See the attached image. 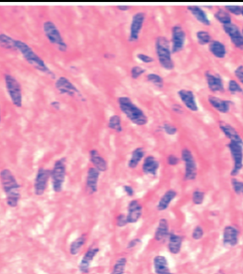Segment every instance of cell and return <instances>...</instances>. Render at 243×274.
Listing matches in <instances>:
<instances>
[{"label":"cell","instance_id":"21","mask_svg":"<svg viewBox=\"0 0 243 274\" xmlns=\"http://www.w3.org/2000/svg\"><path fill=\"white\" fill-rule=\"evenodd\" d=\"M183 244H184V237L182 235L176 234L174 232L170 233L169 238L167 240V248L171 254L173 255L179 254L182 250Z\"/></svg>","mask_w":243,"mask_h":274},{"label":"cell","instance_id":"27","mask_svg":"<svg viewBox=\"0 0 243 274\" xmlns=\"http://www.w3.org/2000/svg\"><path fill=\"white\" fill-rule=\"evenodd\" d=\"M188 10L198 22H200L204 26H211L212 24L211 20L203 7L197 6V5H190V6H188Z\"/></svg>","mask_w":243,"mask_h":274},{"label":"cell","instance_id":"10","mask_svg":"<svg viewBox=\"0 0 243 274\" xmlns=\"http://www.w3.org/2000/svg\"><path fill=\"white\" fill-rule=\"evenodd\" d=\"M50 181H51V170L44 167H40L34 179V185H33L34 194L38 197L43 196L47 191Z\"/></svg>","mask_w":243,"mask_h":274},{"label":"cell","instance_id":"56","mask_svg":"<svg viewBox=\"0 0 243 274\" xmlns=\"http://www.w3.org/2000/svg\"><path fill=\"white\" fill-rule=\"evenodd\" d=\"M241 16H243V6H241Z\"/></svg>","mask_w":243,"mask_h":274},{"label":"cell","instance_id":"32","mask_svg":"<svg viewBox=\"0 0 243 274\" xmlns=\"http://www.w3.org/2000/svg\"><path fill=\"white\" fill-rule=\"evenodd\" d=\"M87 242V235L86 234H82L81 236H79L76 240H74L69 247V252L71 255L76 256L81 252L82 247H84V245Z\"/></svg>","mask_w":243,"mask_h":274},{"label":"cell","instance_id":"30","mask_svg":"<svg viewBox=\"0 0 243 274\" xmlns=\"http://www.w3.org/2000/svg\"><path fill=\"white\" fill-rule=\"evenodd\" d=\"M209 50H210L211 54L216 59H224L227 54V50H226L225 45L218 40H213L210 43Z\"/></svg>","mask_w":243,"mask_h":274},{"label":"cell","instance_id":"57","mask_svg":"<svg viewBox=\"0 0 243 274\" xmlns=\"http://www.w3.org/2000/svg\"><path fill=\"white\" fill-rule=\"evenodd\" d=\"M0 123H1V110H0Z\"/></svg>","mask_w":243,"mask_h":274},{"label":"cell","instance_id":"24","mask_svg":"<svg viewBox=\"0 0 243 274\" xmlns=\"http://www.w3.org/2000/svg\"><path fill=\"white\" fill-rule=\"evenodd\" d=\"M208 102L214 110H216V111H218L220 113H228L230 108H231V105H232V103L230 101L220 99L214 95H210L208 97Z\"/></svg>","mask_w":243,"mask_h":274},{"label":"cell","instance_id":"31","mask_svg":"<svg viewBox=\"0 0 243 274\" xmlns=\"http://www.w3.org/2000/svg\"><path fill=\"white\" fill-rule=\"evenodd\" d=\"M145 150L143 147H136L135 149H133V151L131 152L130 158L128 160L127 166L129 169H136L138 167V165L140 164V162L142 160H144L145 156Z\"/></svg>","mask_w":243,"mask_h":274},{"label":"cell","instance_id":"52","mask_svg":"<svg viewBox=\"0 0 243 274\" xmlns=\"http://www.w3.org/2000/svg\"><path fill=\"white\" fill-rule=\"evenodd\" d=\"M130 8H131V7L128 6V5H118V6H117V9L120 10L121 12H126V11H128Z\"/></svg>","mask_w":243,"mask_h":274},{"label":"cell","instance_id":"44","mask_svg":"<svg viewBox=\"0 0 243 274\" xmlns=\"http://www.w3.org/2000/svg\"><path fill=\"white\" fill-rule=\"evenodd\" d=\"M146 73V70L140 66H133L130 70V76L133 80L139 79L142 75H144Z\"/></svg>","mask_w":243,"mask_h":274},{"label":"cell","instance_id":"55","mask_svg":"<svg viewBox=\"0 0 243 274\" xmlns=\"http://www.w3.org/2000/svg\"><path fill=\"white\" fill-rule=\"evenodd\" d=\"M215 274H226L223 269H218Z\"/></svg>","mask_w":243,"mask_h":274},{"label":"cell","instance_id":"11","mask_svg":"<svg viewBox=\"0 0 243 274\" xmlns=\"http://www.w3.org/2000/svg\"><path fill=\"white\" fill-rule=\"evenodd\" d=\"M55 87L57 88V90L64 96H68L71 98H75V97H79L81 99V101L84 102V98L81 93V90L76 86V84L74 82H71L68 78L66 77H59L56 82H55Z\"/></svg>","mask_w":243,"mask_h":274},{"label":"cell","instance_id":"18","mask_svg":"<svg viewBox=\"0 0 243 274\" xmlns=\"http://www.w3.org/2000/svg\"><path fill=\"white\" fill-rule=\"evenodd\" d=\"M205 79H206L209 89L212 93H214V94L224 93V89H225L224 82H223L222 78L220 77V75L213 73L211 71H206Z\"/></svg>","mask_w":243,"mask_h":274},{"label":"cell","instance_id":"33","mask_svg":"<svg viewBox=\"0 0 243 274\" xmlns=\"http://www.w3.org/2000/svg\"><path fill=\"white\" fill-rule=\"evenodd\" d=\"M0 47L6 49V50H11V51H16V39L12 38L11 36L1 33L0 34Z\"/></svg>","mask_w":243,"mask_h":274},{"label":"cell","instance_id":"46","mask_svg":"<svg viewBox=\"0 0 243 274\" xmlns=\"http://www.w3.org/2000/svg\"><path fill=\"white\" fill-rule=\"evenodd\" d=\"M115 224L117 227H125L128 223L127 217L125 214H119L115 219Z\"/></svg>","mask_w":243,"mask_h":274},{"label":"cell","instance_id":"59","mask_svg":"<svg viewBox=\"0 0 243 274\" xmlns=\"http://www.w3.org/2000/svg\"><path fill=\"white\" fill-rule=\"evenodd\" d=\"M170 274H175V273H173V272H171V273H170Z\"/></svg>","mask_w":243,"mask_h":274},{"label":"cell","instance_id":"7","mask_svg":"<svg viewBox=\"0 0 243 274\" xmlns=\"http://www.w3.org/2000/svg\"><path fill=\"white\" fill-rule=\"evenodd\" d=\"M4 82L7 94L11 100V103L16 108H22L23 106V94L20 82L10 74L4 75Z\"/></svg>","mask_w":243,"mask_h":274},{"label":"cell","instance_id":"15","mask_svg":"<svg viewBox=\"0 0 243 274\" xmlns=\"http://www.w3.org/2000/svg\"><path fill=\"white\" fill-rule=\"evenodd\" d=\"M100 251H101L100 247H93V246L88 247L85 250V252L83 253L81 261L79 263V271L81 274L89 273L91 263L94 260V258L96 257V255L100 253Z\"/></svg>","mask_w":243,"mask_h":274},{"label":"cell","instance_id":"4","mask_svg":"<svg viewBox=\"0 0 243 274\" xmlns=\"http://www.w3.org/2000/svg\"><path fill=\"white\" fill-rule=\"evenodd\" d=\"M155 52L160 66L166 71H173L175 63L171 49V42L165 36H158L155 39Z\"/></svg>","mask_w":243,"mask_h":274},{"label":"cell","instance_id":"43","mask_svg":"<svg viewBox=\"0 0 243 274\" xmlns=\"http://www.w3.org/2000/svg\"><path fill=\"white\" fill-rule=\"evenodd\" d=\"M205 236V231L201 225H196L191 231V239L193 241H201Z\"/></svg>","mask_w":243,"mask_h":274},{"label":"cell","instance_id":"54","mask_svg":"<svg viewBox=\"0 0 243 274\" xmlns=\"http://www.w3.org/2000/svg\"><path fill=\"white\" fill-rule=\"evenodd\" d=\"M173 110L175 111V112H177V113H182L183 112V109H182V107L181 106H179V105H175L173 108Z\"/></svg>","mask_w":243,"mask_h":274},{"label":"cell","instance_id":"38","mask_svg":"<svg viewBox=\"0 0 243 274\" xmlns=\"http://www.w3.org/2000/svg\"><path fill=\"white\" fill-rule=\"evenodd\" d=\"M227 89H228L229 94H231V95H242L243 94L242 86L236 80L231 79L228 81Z\"/></svg>","mask_w":243,"mask_h":274},{"label":"cell","instance_id":"34","mask_svg":"<svg viewBox=\"0 0 243 274\" xmlns=\"http://www.w3.org/2000/svg\"><path fill=\"white\" fill-rule=\"evenodd\" d=\"M215 18L218 23H220L222 26L232 23V17L231 15L224 9V8H218L215 13Z\"/></svg>","mask_w":243,"mask_h":274},{"label":"cell","instance_id":"35","mask_svg":"<svg viewBox=\"0 0 243 274\" xmlns=\"http://www.w3.org/2000/svg\"><path fill=\"white\" fill-rule=\"evenodd\" d=\"M127 266V258L125 256L118 257L112 265L109 274H125Z\"/></svg>","mask_w":243,"mask_h":274},{"label":"cell","instance_id":"51","mask_svg":"<svg viewBox=\"0 0 243 274\" xmlns=\"http://www.w3.org/2000/svg\"><path fill=\"white\" fill-rule=\"evenodd\" d=\"M122 189H123V192L125 193L126 196H128V197H133L135 194L134 188L130 185H123Z\"/></svg>","mask_w":243,"mask_h":274},{"label":"cell","instance_id":"20","mask_svg":"<svg viewBox=\"0 0 243 274\" xmlns=\"http://www.w3.org/2000/svg\"><path fill=\"white\" fill-rule=\"evenodd\" d=\"M143 215V206L138 200H131L127 206V220L129 224L138 222Z\"/></svg>","mask_w":243,"mask_h":274},{"label":"cell","instance_id":"26","mask_svg":"<svg viewBox=\"0 0 243 274\" xmlns=\"http://www.w3.org/2000/svg\"><path fill=\"white\" fill-rule=\"evenodd\" d=\"M89 162L91 163L92 167L98 169L101 173L107 172L108 170V161L102 156V154L96 149H91L89 151Z\"/></svg>","mask_w":243,"mask_h":274},{"label":"cell","instance_id":"58","mask_svg":"<svg viewBox=\"0 0 243 274\" xmlns=\"http://www.w3.org/2000/svg\"><path fill=\"white\" fill-rule=\"evenodd\" d=\"M241 32H242V35H243V27H242V29H241Z\"/></svg>","mask_w":243,"mask_h":274},{"label":"cell","instance_id":"5","mask_svg":"<svg viewBox=\"0 0 243 274\" xmlns=\"http://www.w3.org/2000/svg\"><path fill=\"white\" fill-rule=\"evenodd\" d=\"M43 32L47 38V40L54 45L55 47L60 52H67L68 51V44L63 38L58 26L51 20H46L43 23Z\"/></svg>","mask_w":243,"mask_h":274},{"label":"cell","instance_id":"9","mask_svg":"<svg viewBox=\"0 0 243 274\" xmlns=\"http://www.w3.org/2000/svg\"><path fill=\"white\" fill-rule=\"evenodd\" d=\"M226 147L229 150L232 159V168L230 171V176L232 178L239 175L240 171L243 168V145L235 143V142H228Z\"/></svg>","mask_w":243,"mask_h":274},{"label":"cell","instance_id":"13","mask_svg":"<svg viewBox=\"0 0 243 274\" xmlns=\"http://www.w3.org/2000/svg\"><path fill=\"white\" fill-rule=\"evenodd\" d=\"M145 20H146V14L144 12H137L132 16L130 27H129V35H128V41L130 43H135L139 40Z\"/></svg>","mask_w":243,"mask_h":274},{"label":"cell","instance_id":"29","mask_svg":"<svg viewBox=\"0 0 243 274\" xmlns=\"http://www.w3.org/2000/svg\"><path fill=\"white\" fill-rule=\"evenodd\" d=\"M177 196H178V193H177V191H175L174 189L167 190L166 192L163 194L162 197L160 198V200H159V202L157 204V210L159 212L166 211L170 207L171 203L177 198Z\"/></svg>","mask_w":243,"mask_h":274},{"label":"cell","instance_id":"3","mask_svg":"<svg viewBox=\"0 0 243 274\" xmlns=\"http://www.w3.org/2000/svg\"><path fill=\"white\" fill-rule=\"evenodd\" d=\"M16 51H18L22 57L24 58V60L27 62L30 66H32L34 69H36L37 71L44 73V74H48L52 77H54V74L52 73V71L50 70V68L47 66V64L45 63V61L38 55L27 43L21 41V40H16Z\"/></svg>","mask_w":243,"mask_h":274},{"label":"cell","instance_id":"12","mask_svg":"<svg viewBox=\"0 0 243 274\" xmlns=\"http://www.w3.org/2000/svg\"><path fill=\"white\" fill-rule=\"evenodd\" d=\"M187 34L184 28L177 24L171 29V49L173 54H178L185 48Z\"/></svg>","mask_w":243,"mask_h":274},{"label":"cell","instance_id":"17","mask_svg":"<svg viewBox=\"0 0 243 274\" xmlns=\"http://www.w3.org/2000/svg\"><path fill=\"white\" fill-rule=\"evenodd\" d=\"M101 172L94 167H89L86 172L85 177V188L89 195H93L99 190V182H100Z\"/></svg>","mask_w":243,"mask_h":274},{"label":"cell","instance_id":"49","mask_svg":"<svg viewBox=\"0 0 243 274\" xmlns=\"http://www.w3.org/2000/svg\"><path fill=\"white\" fill-rule=\"evenodd\" d=\"M167 163L169 166H177L180 163V158L175 154H170L167 157Z\"/></svg>","mask_w":243,"mask_h":274},{"label":"cell","instance_id":"6","mask_svg":"<svg viewBox=\"0 0 243 274\" xmlns=\"http://www.w3.org/2000/svg\"><path fill=\"white\" fill-rule=\"evenodd\" d=\"M67 176V159L60 158L58 159L53 168L51 169V184L52 189L55 193H61L64 189Z\"/></svg>","mask_w":243,"mask_h":274},{"label":"cell","instance_id":"8","mask_svg":"<svg viewBox=\"0 0 243 274\" xmlns=\"http://www.w3.org/2000/svg\"><path fill=\"white\" fill-rule=\"evenodd\" d=\"M181 160L184 162L185 181H195L198 177V163L193 156V153L188 147L182 149Z\"/></svg>","mask_w":243,"mask_h":274},{"label":"cell","instance_id":"16","mask_svg":"<svg viewBox=\"0 0 243 274\" xmlns=\"http://www.w3.org/2000/svg\"><path fill=\"white\" fill-rule=\"evenodd\" d=\"M222 29L223 32L229 37L232 45L236 49L243 51V35L241 29L234 23L224 25L222 26Z\"/></svg>","mask_w":243,"mask_h":274},{"label":"cell","instance_id":"14","mask_svg":"<svg viewBox=\"0 0 243 274\" xmlns=\"http://www.w3.org/2000/svg\"><path fill=\"white\" fill-rule=\"evenodd\" d=\"M240 231L235 225H225L222 231V244L225 247H234L239 244Z\"/></svg>","mask_w":243,"mask_h":274},{"label":"cell","instance_id":"41","mask_svg":"<svg viewBox=\"0 0 243 274\" xmlns=\"http://www.w3.org/2000/svg\"><path fill=\"white\" fill-rule=\"evenodd\" d=\"M230 184H231V188H232L233 193L237 196H242L243 197V181H240L236 177H234L231 179Z\"/></svg>","mask_w":243,"mask_h":274},{"label":"cell","instance_id":"45","mask_svg":"<svg viewBox=\"0 0 243 274\" xmlns=\"http://www.w3.org/2000/svg\"><path fill=\"white\" fill-rule=\"evenodd\" d=\"M230 15H235V16H239L241 15V6L239 5H226L223 7Z\"/></svg>","mask_w":243,"mask_h":274},{"label":"cell","instance_id":"36","mask_svg":"<svg viewBox=\"0 0 243 274\" xmlns=\"http://www.w3.org/2000/svg\"><path fill=\"white\" fill-rule=\"evenodd\" d=\"M108 128L117 132V133H120L123 131V127H122V121H121V117L117 114H113L109 117L108 119Z\"/></svg>","mask_w":243,"mask_h":274},{"label":"cell","instance_id":"2","mask_svg":"<svg viewBox=\"0 0 243 274\" xmlns=\"http://www.w3.org/2000/svg\"><path fill=\"white\" fill-rule=\"evenodd\" d=\"M117 104L121 112L137 126H144L148 123V116L128 97H119Z\"/></svg>","mask_w":243,"mask_h":274},{"label":"cell","instance_id":"47","mask_svg":"<svg viewBox=\"0 0 243 274\" xmlns=\"http://www.w3.org/2000/svg\"><path fill=\"white\" fill-rule=\"evenodd\" d=\"M136 58H137L140 62H142V63H144V64H151V63L154 62V59H153L151 56L146 55V54H144V53H139V54H137V55H136Z\"/></svg>","mask_w":243,"mask_h":274},{"label":"cell","instance_id":"50","mask_svg":"<svg viewBox=\"0 0 243 274\" xmlns=\"http://www.w3.org/2000/svg\"><path fill=\"white\" fill-rule=\"evenodd\" d=\"M141 243H142V241H141L140 239H138V238L132 239V240H130V241L128 242V244H127V246H126V248H127V249H134L135 247L140 246Z\"/></svg>","mask_w":243,"mask_h":274},{"label":"cell","instance_id":"40","mask_svg":"<svg viewBox=\"0 0 243 274\" xmlns=\"http://www.w3.org/2000/svg\"><path fill=\"white\" fill-rule=\"evenodd\" d=\"M206 199V194L202 190H195L191 194V202L196 206H201Z\"/></svg>","mask_w":243,"mask_h":274},{"label":"cell","instance_id":"48","mask_svg":"<svg viewBox=\"0 0 243 274\" xmlns=\"http://www.w3.org/2000/svg\"><path fill=\"white\" fill-rule=\"evenodd\" d=\"M234 76L236 78V81L239 82L240 84H243V65L238 66L234 70Z\"/></svg>","mask_w":243,"mask_h":274},{"label":"cell","instance_id":"22","mask_svg":"<svg viewBox=\"0 0 243 274\" xmlns=\"http://www.w3.org/2000/svg\"><path fill=\"white\" fill-rule=\"evenodd\" d=\"M218 126L223 135L229 140V142H235L243 145L242 137L231 124L224 121H219Z\"/></svg>","mask_w":243,"mask_h":274},{"label":"cell","instance_id":"39","mask_svg":"<svg viewBox=\"0 0 243 274\" xmlns=\"http://www.w3.org/2000/svg\"><path fill=\"white\" fill-rule=\"evenodd\" d=\"M146 80L149 82H151L152 84H154L155 86L162 88L164 86V79L160 75L155 74V73H150L146 76Z\"/></svg>","mask_w":243,"mask_h":274},{"label":"cell","instance_id":"1","mask_svg":"<svg viewBox=\"0 0 243 274\" xmlns=\"http://www.w3.org/2000/svg\"><path fill=\"white\" fill-rule=\"evenodd\" d=\"M0 185L5 195L6 205L12 209L16 208L21 200V186L10 169L0 171Z\"/></svg>","mask_w":243,"mask_h":274},{"label":"cell","instance_id":"25","mask_svg":"<svg viewBox=\"0 0 243 274\" xmlns=\"http://www.w3.org/2000/svg\"><path fill=\"white\" fill-rule=\"evenodd\" d=\"M170 233V224L168 219L164 218L160 219L154 232V240L158 243H163L168 240Z\"/></svg>","mask_w":243,"mask_h":274},{"label":"cell","instance_id":"28","mask_svg":"<svg viewBox=\"0 0 243 274\" xmlns=\"http://www.w3.org/2000/svg\"><path fill=\"white\" fill-rule=\"evenodd\" d=\"M153 269L155 274H170V266L166 256L158 254L153 258Z\"/></svg>","mask_w":243,"mask_h":274},{"label":"cell","instance_id":"19","mask_svg":"<svg viewBox=\"0 0 243 274\" xmlns=\"http://www.w3.org/2000/svg\"><path fill=\"white\" fill-rule=\"evenodd\" d=\"M178 97L180 98L182 104L187 108L189 111L191 112H197L199 111V106L197 103L196 96L192 90L187 89V88H182L178 90Z\"/></svg>","mask_w":243,"mask_h":274},{"label":"cell","instance_id":"42","mask_svg":"<svg viewBox=\"0 0 243 274\" xmlns=\"http://www.w3.org/2000/svg\"><path fill=\"white\" fill-rule=\"evenodd\" d=\"M162 129L167 135H170V136L176 135L178 133V128L170 122H164L162 124Z\"/></svg>","mask_w":243,"mask_h":274},{"label":"cell","instance_id":"23","mask_svg":"<svg viewBox=\"0 0 243 274\" xmlns=\"http://www.w3.org/2000/svg\"><path fill=\"white\" fill-rule=\"evenodd\" d=\"M160 168V163L158 159L153 155H148L144 158L142 163V172L145 175L155 177L158 174Z\"/></svg>","mask_w":243,"mask_h":274},{"label":"cell","instance_id":"53","mask_svg":"<svg viewBox=\"0 0 243 274\" xmlns=\"http://www.w3.org/2000/svg\"><path fill=\"white\" fill-rule=\"evenodd\" d=\"M51 107L54 108L55 110H60L61 109V103L58 101H53L51 103Z\"/></svg>","mask_w":243,"mask_h":274},{"label":"cell","instance_id":"37","mask_svg":"<svg viewBox=\"0 0 243 274\" xmlns=\"http://www.w3.org/2000/svg\"><path fill=\"white\" fill-rule=\"evenodd\" d=\"M196 38H197L198 44H200L201 46L210 45V43L213 41L212 34L207 30H199L196 33Z\"/></svg>","mask_w":243,"mask_h":274}]
</instances>
